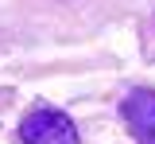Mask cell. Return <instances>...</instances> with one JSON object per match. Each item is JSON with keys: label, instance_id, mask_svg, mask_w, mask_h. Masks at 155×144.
Returning a JSON list of instances; mask_svg holds the SVG:
<instances>
[{"label": "cell", "instance_id": "obj_2", "mask_svg": "<svg viewBox=\"0 0 155 144\" xmlns=\"http://www.w3.org/2000/svg\"><path fill=\"white\" fill-rule=\"evenodd\" d=\"M120 113L140 144H155V90H132L120 101Z\"/></svg>", "mask_w": 155, "mask_h": 144}, {"label": "cell", "instance_id": "obj_1", "mask_svg": "<svg viewBox=\"0 0 155 144\" xmlns=\"http://www.w3.org/2000/svg\"><path fill=\"white\" fill-rule=\"evenodd\" d=\"M19 140L23 144H78V129L62 109L39 105L19 121Z\"/></svg>", "mask_w": 155, "mask_h": 144}]
</instances>
